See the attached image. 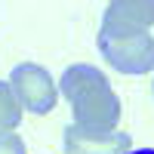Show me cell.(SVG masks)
I'll list each match as a JSON object with an SVG mask.
<instances>
[{
  "label": "cell",
  "instance_id": "cell-4",
  "mask_svg": "<svg viewBox=\"0 0 154 154\" xmlns=\"http://www.w3.org/2000/svg\"><path fill=\"white\" fill-rule=\"evenodd\" d=\"M130 136L114 130H96V126L71 123L65 130V154H126Z\"/></svg>",
  "mask_w": 154,
  "mask_h": 154
},
{
  "label": "cell",
  "instance_id": "cell-5",
  "mask_svg": "<svg viewBox=\"0 0 154 154\" xmlns=\"http://www.w3.org/2000/svg\"><path fill=\"white\" fill-rule=\"evenodd\" d=\"M154 28V0H108L102 12L105 34H139Z\"/></svg>",
  "mask_w": 154,
  "mask_h": 154
},
{
  "label": "cell",
  "instance_id": "cell-9",
  "mask_svg": "<svg viewBox=\"0 0 154 154\" xmlns=\"http://www.w3.org/2000/svg\"><path fill=\"white\" fill-rule=\"evenodd\" d=\"M151 93H154V71H151Z\"/></svg>",
  "mask_w": 154,
  "mask_h": 154
},
{
  "label": "cell",
  "instance_id": "cell-2",
  "mask_svg": "<svg viewBox=\"0 0 154 154\" xmlns=\"http://www.w3.org/2000/svg\"><path fill=\"white\" fill-rule=\"evenodd\" d=\"M105 65L117 74H151L154 71V37L148 31L139 34H105L96 37Z\"/></svg>",
  "mask_w": 154,
  "mask_h": 154
},
{
  "label": "cell",
  "instance_id": "cell-1",
  "mask_svg": "<svg viewBox=\"0 0 154 154\" xmlns=\"http://www.w3.org/2000/svg\"><path fill=\"white\" fill-rule=\"evenodd\" d=\"M59 93L71 105L74 123L96 126V130H114L120 123V114H123L120 96L114 93L108 74L89 62H77V65L65 68Z\"/></svg>",
  "mask_w": 154,
  "mask_h": 154
},
{
  "label": "cell",
  "instance_id": "cell-3",
  "mask_svg": "<svg viewBox=\"0 0 154 154\" xmlns=\"http://www.w3.org/2000/svg\"><path fill=\"white\" fill-rule=\"evenodd\" d=\"M9 89L12 96L19 99L22 111H31V114H49L59 102V83L53 80L43 65L37 62H22L9 71Z\"/></svg>",
  "mask_w": 154,
  "mask_h": 154
},
{
  "label": "cell",
  "instance_id": "cell-6",
  "mask_svg": "<svg viewBox=\"0 0 154 154\" xmlns=\"http://www.w3.org/2000/svg\"><path fill=\"white\" fill-rule=\"evenodd\" d=\"M22 105H19V99L12 96V89L6 80H0V133L3 130H16V126L22 123Z\"/></svg>",
  "mask_w": 154,
  "mask_h": 154
},
{
  "label": "cell",
  "instance_id": "cell-7",
  "mask_svg": "<svg viewBox=\"0 0 154 154\" xmlns=\"http://www.w3.org/2000/svg\"><path fill=\"white\" fill-rule=\"evenodd\" d=\"M0 154H28V148H25L22 136L16 130H3L0 133Z\"/></svg>",
  "mask_w": 154,
  "mask_h": 154
},
{
  "label": "cell",
  "instance_id": "cell-8",
  "mask_svg": "<svg viewBox=\"0 0 154 154\" xmlns=\"http://www.w3.org/2000/svg\"><path fill=\"white\" fill-rule=\"evenodd\" d=\"M126 154H154V148H130Z\"/></svg>",
  "mask_w": 154,
  "mask_h": 154
}]
</instances>
